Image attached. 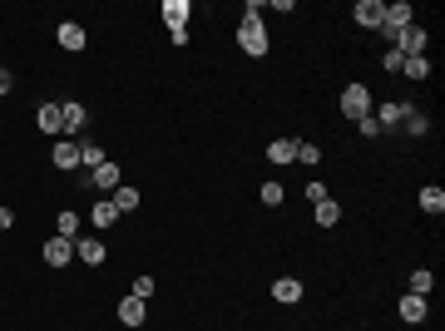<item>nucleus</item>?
Returning <instances> with one entry per match:
<instances>
[{
  "mask_svg": "<svg viewBox=\"0 0 445 331\" xmlns=\"http://www.w3.org/2000/svg\"><path fill=\"white\" fill-rule=\"evenodd\" d=\"M50 163H55V168H80V143H75V139H60V143L50 148Z\"/></svg>",
  "mask_w": 445,
  "mask_h": 331,
  "instance_id": "nucleus-5",
  "label": "nucleus"
},
{
  "mask_svg": "<svg viewBox=\"0 0 445 331\" xmlns=\"http://www.w3.org/2000/svg\"><path fill=\"white\" fill-rule=\"evenodd\" d=\"M80 163H85V168H100V163H104V148H100L95 139H80Z\"/></svg>",
  "mask_w": 445,
  "mask_h": 331,
  "instance_id": "nucleus-17",
  "label": "nucleus"
},
{
  "mask_svg": "<svg viewBox=\"0 0 445 331\" xmlns=\"http://www.w3.org/2000/svg\"><path fill=\"white\" fill-rule=\"evenodd\" d=\"M391 50H396V55H421V50H426V30H421V25L396 30V35H391Z\"/></svg>",
  "mask_w": 445,
  "mask_h": 331,
  "instance_id": "nucleus-3",
  "label": "nucleus"
},
{
  "mask_svg": "<svg viewBox=\"0 0 445 331\" xmlns=\"http://www.w3.org/2000/svg\"><path fill=\"white\" fill-rule=\"evenodd\" d=\"M60 109H65V134H80V129L90 124V114L80 109V104H60Z\"/></svg>",
  "mask_w": 445,
  "mask_h": 331,
  "instance_id": "nucleus-18",
  "label": "nucleus"
},
{
  "mask_svg": "<svg viewBox=\"0 0 445 331\" xmlns=\"http://www.w3.org/2000/svg\"><path fill=\"white\" fill-rule=\"evenodd\" d=\"M341 114H346V119H366V114H371V89H366V85H346V89H341Z\"/></svg>",
  "mask_w": 445,
  "mask_h": 331,
  "instance_id": "nucleus-2",
  "label": "nucleus"
},
{
  "mask_svg": "<svg viewBox=\"0 0 445 331\" xmlns=\"http://www.w3.org/2000/svg\"><path fill=\"white\" fill-rule=\"evenodd\" d=\"M356 134H366V139H381V134H386V129H381V124H376V119H371V114H366V119H356Z\"/></svg>",
  "mask_w": 445,
  "mask_h": 331,
  "instance_id": "nucleus-23",
  "label": "nucleus"
},
{
  "mask_svg": "<svg viewBox=\"0 0 445 331\" xmlns=\"http://www.w3.org/2000/svg\"><path fill=\"white\" fill-rule=\"evenodd\" d=\"M40 129L45 134H65V109L60 104H40Z\"/></svg>",
  "mask_w": 445,
  "mask_h": 331,
  "instance_id": "nucleus-11",
  "label": "nucleus"
},
{
  "mask_svg": "<svg viewBox=\"0 0 445 331\" xmlns=\"http://www.w3.org/2000/svg\"><path fill=\"white\" fill-rule=\"evenodd\" d=\"M183 15H188V5H183V0H173V5H168V20H173V30L183 25Z\"/></svg>",
  "mask_w": 445,
  "mask_h": 331,
  "instance_id": "nucleus-28",
  "label": "nucleus"
},
{
  "mask_svg": "<svg viewBox=\"0 0 445 331\" xmlns=\"http://www.w3.org/2000/svg\"><path fill=\"white\" fill-rule=\"evenodd\" d=\"M381 20H386V5H381V0H356V25L381 30Z\"/></svg>",
  "mask_w": 445,
  "mask_h": 331,
  "instance_id": "nucleus-4",
  "label": "nucleus"
},
{
  "mask_svg": "<svg viewBox=\"0 0 445 331\" xmlns=\"http://www.w3.org/2000/svg\"><path fill=\"white\" fill-rule=\"evenodd\" d=\"M60 45H65V50H85V45H90V35H85L75 20H65V25H60Z\"/></svg>",
  "mask_w": 445,
  "mask_h": 331,
  "instance_id": "nucleus-12",
  "label": "nucleus"
},
{
  "mask_svg": "<svg viewBox=\"0 0 445 331\" xmlns=\"http://www.w3.org/2000/svg\"><path fill=\"white\" fill-rule=\"evenodd\" d=\"M406 124H411V134H426V114L411 109V114H406Z\"/></svg>",
  "mask_w": 445,
  "mask_h": 331,
  "instance_id": "nucleus-31",
  "label": "nucleus"
},
{
  "mask_svg": "<svg viewBox=\"0 0 445 331\" xmlns=\"http://www.w3.org/2000/svg\"><path fill=\"white\" fill-rule=\"evenodd\" d=\"M307 198H312V208H317V203H327V188L312 178V183H307Z\"/></svg>",
  "mask_w": 445,
  "mask_h": 331,
  "instance_id": "nucleus-30",
  "label": "nucleus"
},
{
  "mask_svg": "<svg viewBox=\"0 0 445 331\" xmlns=\"http://www.w3.org/2000/svg\"><path fill=\"white\" fill-rule=\"evenodd\" d=\"M119 213H134L139 208V188H114V198H109Z\"/></svg>",
  "mask_w": 445,
  "mask_h": 331,
  "instance_id": "nucleus-19",
  "label": "nucleus"
},
{
  "mask_svg": "<svg viewBox=\"0 0 445 331\" xmlns=\"http://www.w3.org/2000/svg\"><path fill=\"white\" fill-rule=\"evenodd\" d=\"M40 252H45V262H50V267H65V262L75 257V242H70V237H50Z\"/></svg>",
  "mask_w": 445,
  "mask_h": 331,
  "instance_id": "nucleus-6",
  "label": "nucleus"
},
{
  "mask_svg": "<svg viewBox=\"0 0 445 331\" xmlns=\"http://www.w3.org/2000/svg\"><path fill=\"white\" fill-rule=\"evenodd\" d=\"M297 158H302V163H317L322 148H317V143H297Z\"/></svg>",
  "mask_w": 445,
  "mask_h": 331,
  "instance_id": "nucleus-27",
  "label": "nucleus"
},
{
  "mask_svg": "<svg viewBox=\"0 0 445 331\" xmlns=\"http://www.w3.org/2000/svg\"><path fill=\"white\" fill-rule=\"evenodd\" d=\"M421 208L426 213H445V193L441 188H421Z\"/></svg>",
  "mask_w": 445,
  "mask_h": 331,
  "instance_id": "nucleus-21",
  "label": "nucleus"
},
{
  "mask_svg": "<svg viewBox=\"0 0 445 331\" xmlns=\"http://www.w3.org/2000/svg\"><path fill=\"white\" fill-rule=\"evenodd\" d=\"M237 45H242L247 55H267V35H262L257 5H252V15H242V25H237Z\"/></svg>",
  "mask_w": 445,
  "mask_h": 331,
  "instance_id": "nucleus-1",
  "label": "nucleus"
},
{
  "mask_svg": "<svg viewBox=\"0 0 445 331\" xmlns=\"http://www.w3.org/2000/svg\"><path fill=\"white\" fill-rule=\"evenodd\" d=\"M267 158H272L277 168H282V163H292V158H297V139H287V134H282V139H272V143H267Z\"/></svg>",
  "mask_w": 445,
  "mask_h": 331,
  "instance_id": "nucleus-9",
  "label": "nucleus"
},
{
  "mask_svg": "<svg viewBox=\"0 0 445 331\" xmlns=\"http://www.w3.org/2000/svg\"><path fill=\"white\" fill-rule=\"evenodd\" d=\"M431 287H436V277H431V272H416V277H411V292H416V297H426Z\"/></svg>",
  "mask_w": 445,
  "mask_h": 331,
  "instance_id": "nucleus-24",
  "label": "nucleus"
},
{
  "mask_svg": "<svg viewBox=\"0 0 445 331\" xmlns=\"http://www.w3.org/2000/svg\"><path fill=\"white\" fill-rule=\"evenodd\" d=\"M401 75H406V80H426V75H431V60H426V55H406V60H401Z\"/></svg>",
  "mask_w": 445,
  "mask_h": 331,
  "instance_id": "nucleus-14",
  "label": "nucleus"
},
{
  "mask_svg": "<svg viewBox=\"0 0 445 331\" xmlns=\"http://www.w3.org/2000/svg\"><path fill=\"white\" fill-rule=\"evenodd\" d=\"M119 322H124V327H139V322H144V302H139V297H124V302H119Z\"/></svg>",
  "mask_w": 445,
  "mask_h": 331,
  "instance_id": "nucleus-15",
  "label": "nucleus"
},
{
  "mask_svg": "<svg viewBox=\"0 0 445 331\" xmlns=\"http://www.w3.org/2000/svg\"><path fill=\"white\" fill-rule=\"evenodd\" d=\"M55 237L80 242V213H60V218H55Z\"/></svg>",
  "mask_w": 445,
  "mask_h": 331,
  "instance_id": "nucleus-16",
  "label": "nucleus"
},
{
  "mask_svg": "<svg viewBox=\"0 0 445 331\" xmlns=\"http://www.w3.org/2000/svg\"><path fill=\"white\" fill-rule=\"evenodd\" d=\"M0 94H10V75L5 70H0Z\"/></svg>",
  "mask_w": 445,
  "mask_h": 331,
  "instance_id": "nucleus-33",
  "label": "nucleus"
},
{
  "mask_svg": "<svg viewBox=\"0 0 445 331\" xmlns=\"http://www.w3.org/2000/svg\"><path fill=\"white\" fill-rule=\"evenodd\" d=\"M90 218H95V227H114L119 208H114V203H95V208H90Z\"/></svg>",
  "mask_w": 445,
  "mask_h": 331,
  "instance_id": "nucleus-20",
  "label": "nucleus"
},
{
  "mask_svg": "<svg viewBox=\"0 0 445 331\" xmlns=\"http://www.w3.org/2000/svg\"><path fill=\"white\" fill-rule=\"evenodd\" d=\"M401 60H406V55H396V50H391V55H381V70H386V75H396V70H401Z\"/></svg>",
  "mask_w": 445,
  "mask_h": 331,
  "instance_id": "nucleus-29",
  "label": "nucleus"
},
{
  "mask_svg": "<svg viewBox=\"0 0 445 331\" xmlns=\"http://www.w3.org/2000/svg\"><path fill=\"white\" fill-rule=\"evenodd\" d=\"M10 222H15V213H10V208H0V232H5Z\"/></svg>",
  "mask_w": 445,
  "mask_h": 331,
  "instance_id": "nucleus-32",
  "label": "nucleus"
},
{
  "mask_svg": "<svg viewBox=\"0 0 445 331\" xmlns=\"http://www.w3.org/2000/svg\"><path fill=\"white\" fill-rule=\"evenodd\" d=\"M401 322H426V297L406 292V297H401Z\"/></svg>",
  "mask_w": 445,
  "mask_h": 331,
  "instance_id": "nucleus-13",
  "label": "nucleus"
},
{
  "mask_svg": "<svg viewBox=\"0 0 445 331\" xmlns=\"http://www.w3.org/2000/svg\"><path fill=\"white\" fill-rule=\"evenodd\" d=\"M272 297H277L282 307H292V302H302V282H297V277H277V282H272Z\"/></svg>",
  "mask_w": 445,
  "mask_h": 331,
  "instance_id": "nucleus-10",
  "label": "nucleus"
},
{
  "mask_svg": "<svg viewBox=\"0 0 445 331\" xmlns=\"http://www.w3.org/2000/svg\"><path fill=\"white\" fill-rule=\"evenodd\" d=\"M406 25H411V5H406V0L386 5V20H381V30H386V35H396V30H406Z\"/></svg>",
  "mask_w": 445,
  "mask_h": 331,
  "instance_id": "nucleus-8",
  "label": "nucleus"
},
{
  "mask_svg": "<svg viewBox=\"0 0 445 331\" xmlns=\"http://www.w3.org/2000/svg\"><path fill=\"white\" fill-rule=\"evenodd\" d=\"M75 252H80V262H85V267H100V262L109 257V247H104L100 237H80V242H75Z\"/></svg>",
  "mask_w": 445,
  "mask_h": 331,
  "instance_id": "nucleus-7",
  "label": "nucleus"
},
{
  "mask_svg": "<svg viewBox=\"0 0 445 331\" xmlns=\"http://www.w3.org/2000/svg\"><path fill=\"white\" fill-rule=\"evenodd\" d=\"M129 297H139V302H149V297H154V277H139V282H134V292H129Z\"/></svg>",
  "mask_w": 445,
  "mask_h": 331,
  "instance_id": "nucleus-26",
  "label": "nucleus"
},
{
  "mask_svg": "<svg viewBox=\"0 0 445 331\" xmlns=\"http://www.w3.org/2000/svg\"><path fill=\"white\" fill-rule=\"evenodd\" d=\"M336 218H341V208H336L332 198H327V203H317V227H336Z\"/></svg>",
  "mask_w": 445,
  "mask_h": 331,
  "instance_id": "nucleus-22",
  "label": "nucleus"
},
{
  "mask_svg": "<svg viewBox=\"0 0 445 331\" xmlns=\"http://www.w3.org/2000/svg\"><path fill=\"white\" fill-rule=\"evenodd\" d=\"M262 203L277 208V203H282V183H262Z\"/></svg>",
  "mask_w": 445,
  "mask_h": 331,
  "instance_id": "nucleus-25",
  "label": "nucleus"
}]
</instances>
